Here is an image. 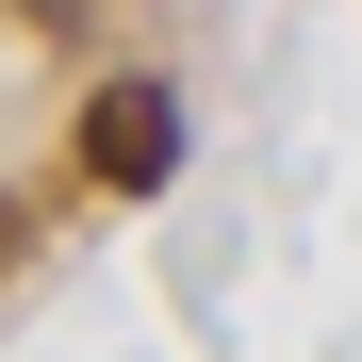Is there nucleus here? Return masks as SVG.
I'll return each mask as SVG.
<instances>
[{"label":"nucleus","mask_w":362,"mask_h":362,"mask_svg":"<svg viewBox=\"0 0 362 362\" xmlns=\"http://www.w3.org/2000/svg\"><path fill=\"white\" fill-rule=\"evenodd\" d=\"M165 165H181V99H165V83H99V99H83V181L148 198Z\"/></svg>","instance_id":"f257e3e1"},{"label":"nucleus","mask_w":362,"mask_h":362,"mask_svg":"<svg viewBox=\"0 0 362 362\" xmlns=\"http://www.w3.org/2000/svg\"><path fill=\"white\" fill-rule=\"evenodd\" d=\"M0 264H17V198H0Z\"/></svg>","instance_id":"f03ea898"}]
</instances>
